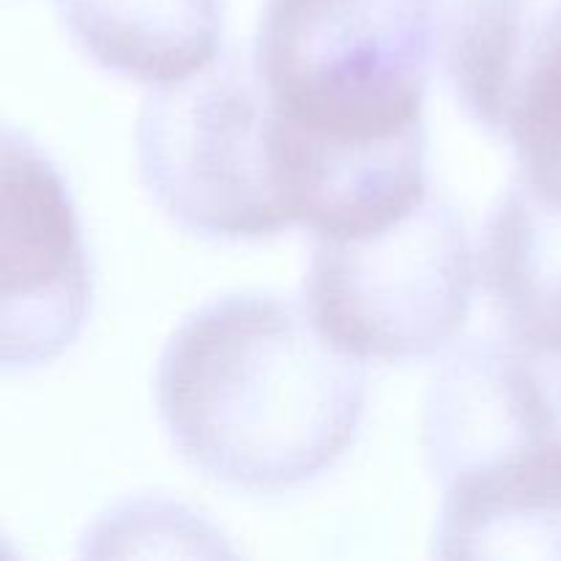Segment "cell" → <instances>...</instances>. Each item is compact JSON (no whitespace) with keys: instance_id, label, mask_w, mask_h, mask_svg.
<instances>
[{"instance_id":"7a4b0ae2","label":"cell","mask_w":561,"mask_h":561,"mask_svg":"<svg viewBox=\"0 0 561 561\" xmlns=\"http://www.w3.org/2000/svg\"><path fill=\"white\" fill-rule=\"evenodd\" d=\"M422 444L442 488L436 557H561V392L531 356L510 340L453 351Z\"/></svg>"},{"instance_id":"8992f818","label":"cell","mask_w":561,"mask_h":561,"mask_svg":"<svg viewBox=\"0 0 561 561\" xmlns=\"http://www.w3.org/2000/svg\"><path fill=\"white\" fill-rule=\"evenodd\" d=\"M447 71L460 107L561 203V0H458Z\"/></svg>"},{"instance_id":"277c9868","label":"cell","mask_w":561,"mask_h":561,"mask_svg":"<svg viewBox=\"0 0 561 561\" xmlns=\"http://www.w3.org/2000/svg\"><path fill=\"white\" fill-rule=\"evenodd\" d=\"M148 195L179 228L255 241L290 228L274 159V102L239 55L153 88L137 121Z\"/></svg>"},{"instance_id":"5b68a950","label":"cell","mask_w":561,"mask_h":561,"mask_svg":"<svg viewBox=\"0 0 561 561\" xmlns=\"http://www.w3.org/2000/svg\"><path fill=\"white\" fill-rule=\"evenodd\" d=\"M463 217L427 195L398 222L354 239H316L305 307L323 337L359 362L431 359L463 332L474 299Z\"/></svg>"},{"instance_id":"3957f363","label":"cell","mask_w":561,"mask_h":561,"mask_svg":"<svg viewBox=\"0 0 561 561\" xmlns=\"http://www.w3.org/2000/svg\"><path fill=\"white\" fill-rule=\"evenodd\" d=\"M444 0H263L255 69L307 129L381 140L425 126Z\"/></svg>"},{"instance_id":"9c48e42d","label":"cell","mask_w":561,"mask_h":561,"mask_svg":"<svg viewBox=\"0 0 561 561\" xmlns=\"http://www.w3.org/2000/svg\"><path fill=\"white\" fill-rule=\"evenodd\" d=\"M71 42L99 69L170 85L219 58L222 0H55Z\"/></svg>"},{"instance_id":"6da1fadb","label":"cell","mask_w":561,"mask_h":561,"mask_svg":"<svg viewBox=\"0 0 561 561\" xmlns=\"http://www.w3.org/2000/svg\"><path fill=\"white\" fill-rule=\"evenodd\" d=\"M367 381L307 307L263 294L214 299L170 334L157 411L175 453L208 480L285 493L318 480L359 436Z\"/></svg>"},{"instance_id":"52a82bcc","label":"cell","mask_w":561,"mask_h":561,"mask_svg":"<svg viewBox=\"0 0 561 561\" xmlns=\"http://www.w3.org/2000/svg\"><path fill=\"white\" fill-rule=\"evenodd\" d=\"M82 225L53 159L3 131V365L36 370L71 348L91 310Z\"/></svg>"},{"instance_id":"ba28073f","label":"cell","mask_w":561,"mask_h":561,"mask_svg":"<svg viewBox=\"0 0 561 561\" xmlns=\"http://www.w3.org/2000/svg\"><path fill=\"white\" fill-rule=\"evenodd\" d=\"M480 274L510 343L561 392V203L518 175L485 222Z\"/></svg>"}]
</instances>
